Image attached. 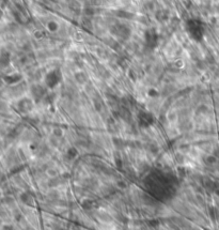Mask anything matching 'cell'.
<instances>
[{"label":"cell","mask_w":219,"mask_h":230,"mask_svg":"<svg viewBox=\"0 0 219 230\" xmlns=\"http://www.w3.org/2000/svg\"><path fill=\"white\" fill-rule=\"evenodd\" d=\"M186 31L189 33V35L196 41H200L203 38L204 33V27L202 26L199 20L189 19L186 24Z\"/></svg>","instance_id":"cell-1"},{"label":"cell","mask_w":219,"mask_h":230,"mask_svg":"<svg viewBox=\"0 0 219 230\" xmlns=\"http://www.w3.org/2000/svg\"><path fill=\"white\" fill-rule=\"evenodd\" d=\"M144 40H145V44H147L148 46L154 47L158 42V35L156 33V31L154 29H149L147 30V32H145Z\"/></svg>","instance_id":"cell-3"},{"label":"cell","mask_w":219,"mask_h":230,"mask_svg":"<svg viewBox=\"0 0 219 230\" xmlns=\"http://www.w3.org/2000/svg\"><path fill=\"white\" fill-rule=\"evenodd\" d=\"M60 82H61V73H60L59 70H53V71L47 73L45 77L46 86L50 89L56 87Z\"/></svg>","instance_id":"cell-2"},{"label":"cell","mask_w":219,"mask_h":230,"mask_svg":"<svg viewBox=\"0 0 219 230\" xmlns=\"http://www.w3.org/2000/svg\"><path fill=\"white\" fill-rule=\"evenodd\" d=\"M10 63V55L8 53L0 55V67H6Z\"/></svg>","instance_id":"cell-6"},{"label":"cell","mask_w":219,"mask_h":230,"mask_svg":"<svg viewBox=\"0 0 219 230\" xmlns=\"http://www.w3.org/2000/svg\"><path fill=\"white\" fill-rule=\"evenodd\" d=\"M2 230H14V228H13V226H11V225H4L2 227Z\"/></svg>","instance_id":"cell-8"},{"label":"cell","mask_w":219,"mask_h":230,"mask_svg":"<svg viewBox=\"0 0 219 230\" xmlns=\"http://www.w3.org/2000/svg\"><path fill=\"white\" fill-rule=\"evenodd\" d=\"M18 107L22 111H29L32 108V102L29 99H23L22 101L18 103Z\"/></svg>","instance_id":"cell-4"},{"label":"cell","mask_w":219,"mask_h":230,"mask_svg":"<svg viewBox=\"0 0 219 230\" xmlns=\"http://www.w3.org/2000/svg\"><path fill=\"white\" fill-rule=\"evenodd\" d=\"M3 79L6 80L7 83H10V85H11V83H15L19 82V80L22 79V76L17 74H13V75H8V76L4 77Z\"/></svg>","instance_id":"cell-5"},{"label":"cell","mask_w":219,"mask_h":230,"mask_svg":"<svg viewBox=\"0 0 219 230\" xmlns=\"http://www.w3.org/2000/svg\"><path fill=\"white\" fill-rule=\"evenodd\" d=\"M57 27L58 26H57V24H55V23H49L48 24V28L50 30H57Z\"/></svg>","instance_id":"cell-7"}]
</instances>
